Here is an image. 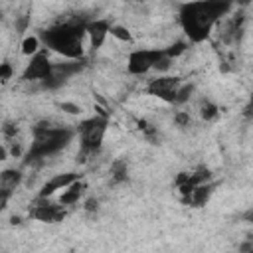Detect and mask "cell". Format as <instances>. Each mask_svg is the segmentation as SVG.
<instances>
[{"label":"cell","instance_id":"26","mask_svg":"<svg viewBox=\"0 0 253 253\" xmlns=\"http://www.w3.org/2000/svg\"><path fill=\"white\" fill-rule=\"evenodd\" d=\"M170 65H172V57H168V55H166V51H164V55H162V57H160V61L154 65V69H156V71H168V69H170Z\"/></svg>","mask_w":253,"mask_h":253},{"label":"cell","instance_id":"13","mask_svg":"<svg viewBox=\"0 0 253 253\" xmlns=\"http://www.w3.org/2000/svg\"><path fill=\"white\" fill-rule=\"evenodd\" d=\"M81 178V174H77V172H63V174H55V176H51L42 188H40V192H38V196H42V198H49V196H53L57 190H63V188H67L69 184H73L75 180H79Z\"/></svg>","mask_w":253,"mask_h":253},{"label":"cell","instance_id":"6","mask_svg":"<svg viewBox=\"0 0 253 253\" xmlns=\"http://www.w3.org/2000/svg\"><path fill=\"white\" fill-rule=\"evenodd\" d=\"M184 83L182 77H176V75H160L156 79H150V83L146 85V93L148 95H154L158 97L160 101L164 103H170L174 105V99H176V93L180 89V85Z\"/></svg>","mask_w":253,"mask_h":253},{"label":"cell","instance_id":"33","mask_svg":"<svg viewBox=\"0 0 253 253\" xmlns=\"http://www.w3.org/2000/svg\"><path fill=\"white\" fill-rule=\"evenodd\" d=\"M235 2H237L239 6H247V4H251L253 0H235Z\"/></svg>","mask_w":253,"mask_h":253},{"label":"cell","instance_id":"30","mask_svg":"<svg viewBox=\"0 0 253 253\" xmlns=\"http://www.w3.org/2000/svg\"><path fill=\"white\" fill-rule=\"evenodd\" d=\"M241 219H243L245 223H251V225H253V208L245 210V211L241 213Z\"/></svg>","mask_w":253,"mask_h":253},{"label":"cell","instance_id":"16","mask_svg":"<svg viewBox=\"0 0 253 253\" xmlns=\"http://www.w3.org/2000/svg\"><path fill=\"white\" fill-rule=\"evenodd\" d=\"M40 43H42L40 36H26L22 40V53L24 55H30V57L36 55L40 51Z\"/></svg>","mask_w":253,"mask_h":253},{"label":"cell","instance_id":"2","mask_svg":"<svg viewBox=\"0 0 253 253\" xmlns=\"http://www.w3.org/2000/svg\"><path fill=\"white\" fill-rule=\"evenodd\" d=\"M87 24L89 20L75 16L42 30L38 36L49 51H55L67 59H83V40L87 36Z\"/></svg>","mask_w":253,"mask_h":253},{"label":"cell","instance_id":"12","mask_svg":"<svg viewBox=\"0 0 253 253\" xmlns=\"http://www.w3.org/2000/svg\"><path fill=\"white\" fill-rule=\"evenodd\" d=\"M111 26L113 24L109 20H105V18H93V20H89V24H87V36H89V42H91V47L93 49H99L105 43L107 36L111 34Z\"/></svg>","mask_w":253,"mask_h":253},{"label":"cell","instance_id":"3","mask_svg":"<svg viewBox=\"0 0 253 253\" xmlns=\"http://www.w3.org/2000/svg\"><path fill=\"white\" fill-rule=\"evenodd\" d=\"M77 128L53 126L51 121H38L32 126V144L24 154V164H34L57 154L73 140Z\"/></svg>","mask_w":253,"mask_h":253},{"label":"cell","instance_id":"24","mask_svg":"<svg viewBox=\"0 0 253 253\" xmlns=\"http://www.w3.org/2000/svg\"><path fill=\"white\" fill-rule=\"evenodd\" d=\"M190 121H192V119H190V113H186V111H178V113L174 115V123H176L178 126H182V128L188 126Z\"/></svg>","mask_w":253,"mask_h":253},{"label":"cell","instance_id":"18","mask_svg":"<svg viewBox=\"0 0 253 253\" xmlns=\"http://www.w3.org/2000/svg\"><path fill=\"white\" fill-rule=\"evenodd\" d=\"M194 91H196V85H194V83H182L180 89H178V93H176L174 105H184V103H188L190 97L194 95Z\"/></svg>","mask_w":253,"mask_h":253},{"label":"cell","instance_id":"7","mask_svg":"<svg viewBox=\"0 0 253 253\" xmlns=\"http://www.w3.org/2000/svg\"><path fill=\"white\" fill-rule=\"evenodd\" d=\"M83 69V63L81 59H69V63H53V69L49 73V77H45L42 81V89H59L69 77L77 75L79 71Z\"/></svg>","mask_w":253,"mask_h":253},{"label":"cell","instance_id":"28","mask_svg":"<svg viewBox=\"0 0 253 253\" xmlns=\"http://www.w3.org/2000/svg\"><path fill=\"white\" fill-rule=\"evenodd\" d=\"M26 28H28V16L18 18V20H16V32L22 34V32H26Z\"/></svg>","mask_w":253,"mask_h":253},{"label":"cell","instance_id":"27","mask_svg":"<svg viewBox=\"0 0 253 253\" xmlns=\"http://www.w3.org/2000/svg\"><path fill=\"white\" fill-rule=\"evenodd\" d=\"M97 210H99V200H97V198H87V200H85V211L95 213Z\"/></svg>","mask_w":253,"mask_h":253},{"label":"cell","instance_id":"17","mask_svg":"<svg viewBox=\"0 0 253 253\" xmlns=\"http://www.w3.org/2000/svg\"><path fill=\"white\" fill-rule=\"evenodd\" d=\"M211 178H213V174H211V170H210V168H206V166H200L198 170L190 172V182H192L194 186H198V184H206V182H211Z\"/></svg>","mask_w":253,"mask_h":253},{"label":"cell","instance_id":"34","mask_svg":"<svg viewBox=\"0 0 253 253\" xmlns=\"http://www.w3.org/2000/svg\"><path fill=\"white\" fill-rule=\"evenodd\" d=\"M251 103H253V89H251Z\"/></svg>","mask_w":253,"mask_h":253},{"label":"cell","instance_id":"14","mask_svg":"<svg viewBox=\"0 0 253 253\" xmlns=\"http://www.w3.org/2000/svg\"><path fill=\"white\" fill-rule=\"evenodd\" d=\"M85 190H87V184H85L81 178H79V180H75L73 184H69L67 188H63V194L59 196V204H63L65 208H67V206L77 204V202L83 198Z\"/></svg>","mask_w":253,"mask_h":253},{"label":"cell","instance_id":"8","mask_svg":"<svg viewBox=\"0 0 253 253\" xmlns=\"http://www.w3.org/2000/svg\"><path fill=\"white\" fill-rule=\"evenodd\" d=\"M53 69V63L49 61V55L45 49H40L36 55L30 57V61L26 63L24 71H22V79L24 81H43L45 77H49Z\"/></svg>","mask_w":253,"mask_h":253},{"label":"cell","instance_id":"31","mask_svg":"<svg viewBox=\"0 0 253 253\" xmlns=\"http://www.w3.org/2000/svg\"><path fill=\"white\" fill-rule=\"evenodd\" d=\"M239 251H253V241L241 243V245H239Z\"/></svg>","mask_w":253,"mask_h":253},{"label":"cell","instance_id":"15","mask_svg":"<svg viewBox=\"0 0 253 253\" xmlns=\"http://www.w3.org/2000/svg\"><path fill=\"white\" fill-rule=\"evenodd\" d=\"M128 178V164L125 158H117L111 162V180L115 184H123Z\"/></svg>","mask_w":253,"mask_h":253},{"label":"cell","instance_id":"9","mask_svg":"<svg viewBox=\"0 0 253 253\" xmlns=\"http://www.w3.org/2000/svg\"><path fill=\"white\" fill-rule=\"evenodd\" d=\"M30 215L34 219H38V221H43V223H57V221H61L67 215V211H65L63 204H59V202L53 204L47 198L38 196L36 206L30 210Z\"/></svg>","mask_w":253,"mask_h":253},{"label":"cell","instance_id":"25","mask_svg":"<svg viewBox=\"0 0 253 253\" xmlns=\"http://www.w3.org/2000/svg\"><path fill=\"white\" fill-rule=\"evenodd\" d=\"M16 132H18V126H16L14 123H10V121H4L2 134H4L6 138H14V136H16Z\"/></svg>","mask_w":253,"mask_h":253},{"label":"cell","instance_id":"11","mask_svg":"<svg viewBox=\"0 0 253 253\" xmlns=\"http://www.w3.org/2000/svg\"><path fill=\"white\" fill-rule=\"evenodd\" d=\"M215 182H206V184H198L188 196H182L180 198V202L184 204V206H192V208H204L208 202H210V198L213 196V192H215Z\"/></svg>","mask_w":253,"mask_h":253},{"label":"cell","instance_id":"29","mask_svg":"<svg viewBox=\"0 0 253 253\" xmlns=\"http://www.w3.org/2000/svg\"><path fill=\"white\" fill-rule=\"evenodd\" d=\"M10 154H12L14 158H20V156H24L26 152L22 150V146H20V144H16V142H14V144L10 146Z\"/></svg>","mask_w":253,"mask_h":253},{"label":"cell","instance_id":"10","mask_svg":"<svg viewBox=\"0 0 253 253\" xmlns=\"http://www.w3.org/2000/svg\"><path fill=\"white\" fill-rule=\"evenodd\" d=\"M22 180H24V174L16 168H6V170L0 172V208L2 210L6 208L14 190L22 184Z\"/></svg>","mask_w":253,"mask_h":253},{"label":"cell","instance_id":"1","mask_svg":"<svg viewBox=\"0 0 253 253\" xmlns=\"http://www.w3.org/2000/svg\"><path fill=\"white\" fill-rule=\"evenodd\" d=\"M235 0H194L180 6L178 18L186 38L192 43L208 40L213 26L221 16H225Z\"/></svg>","mask_w":253,"mask_h":253},{"label":"cell","instance_id":"22","mask_svg":"<svg viewBox=\"0 0 253 253\" xmlns=\"http://www.w3.org/2000/svg\"><path fill=\"white\" fill-rule=\"evenodd\" d=\"M12 73H14V69H12V65H10L8 61L0 63V81H2V83H8L10 77H12Z\"/></svg>","mask_w":253,"mask_h":253},{"label":"cell","instance_id":"21","mask_svg":"<svg viewBox=\"0 0 253 253\" xmlns=\"http://www.w3.org/2000/svg\"><path fill=\"white\" fill-rule=\"evenodd\" d=\"M188 49V43L186 42H174L172 45H168V47H164V51H166V55L168 57H178V55H182L184 51Z\"/></svg>","mask_w":253,"mask_h":253},{"label":"cell","instance_id":"5","mask_svg":"<svg viewBox=\"0 0 253 253\" xmlns=\"http://www.w3.org/2000/svg\"><path fill=\"white\" fill-rule=\"evenodd\" d=\"M164 55V47L162 49H132L126 57V71L130 75H144L150 69H154V65L160 61V57Z\"/></svg>","mask_w":253,"mask_h":253},{"label":"cell","instance_id":"32","mask_svg":"<svg viewBox=\"0 0 253 253\" xmlns=\"http://www.w3.org/2000/svg\"><path fill=\"white\" fill-rule=\"evenodd\" d=\"M6 158H8V148L2 146V148H0V160H6Z\"/></svg>","mask_w":253,"mask_h":253},{"label":"cell","instance_id":"20","mask_svg":"<svg viewBox=\"0 0 253 253\" xmlns=\"http://www.w3.org/2000/svg\"><path fill=\"white\" fill-rule=\"evenodd\" d=\"M111 36L117 38L119 42H126V43H132V34L128 28L125 26H119V24H113L111 26Z\"/></svg>","mask_w":253,"mask_h":253},{"label":"cell","instance_id":"23","mask_svg":"<svg viewBox=\"0 0 253 253\" xmlns=\"http://www.w3.org/2000/svg\"><path fill=\"white\" fill-rule=\"evenodd\" d=\"M57 107H59L63 113H69V115H79V113H81V107L75 105V103H69V101H63V103H59Z\"/></svg>","mask_w":253,"mask_h":253},{"label":"cell","instance_id":"19","mask_svg":"<svg viewBox=\"0 0 253 253\" xmlns=\"http://www.w3.org/2000/svg\"><path fill=\"white\" fill-rule=\"evenodd\" d=\"M217 113H219V107L215 105V103H211V101H202V105H200V117L204 119V121H213L215 117H217Z\"/></svg>","mask_w":253,"mask_h":253},{"label":"cell","instance_id":"4","mask_svg":"<svg viewBox=\"0 0 253 253\" xmlns=\"http://www.w3.org/2000/svg\"><path fill=\"white\" fill-rule=\"evenodd\" d=\"M109 126V117L107 115H95L89 119H83L77 125V134H79V154L77 160L85 162L89 156L99 154L103 146V138Z\"/></svg>","mask_w":253,"mask_h":253}]
</instances>
